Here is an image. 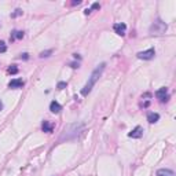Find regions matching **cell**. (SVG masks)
<instances>
[{"label":"cell","instance_id":"cell-1","mask_svg":"<svg viewBox=\"0 0 176 176\" xmlns=\"http://www.w3.org/2000/svg\"><path fill=\"white\" fill-rule=\"evenodd\" d=\"M105 66H106V64H101L99 66H96V68L94 69V72H92V73H91V76H89L87 84H85L84 87H83V89H81V95H83V96H87L89 92L92 91L94 85L96 84V81L99 80V77H101L102 72L105 70Z\"/></svg>","mask_w":176,"mask_h":176},{"label":"cell","instance_id":"cell-2","mask_svg":"<svg viewBox=\"0 0 176 176\" xmlns=\"http://www.w3.org/2000/svg\"><path fill=\"white\" fill-rule=\"evenodd\" d=\"M83 127L84 125L83 124H72V125H69L68 128H65V131H64V135H62V138L61 139H74V138H77V135L80 134V131L83 129Z\"/></svg>","mask_w":176,"mask_h":176},{"label":"cell","instance_id":"cell-3","mask_svg":"<svg viewBox=\"0 0 176 176\" xmlns=\"http://www.w3.org/2000/svg\"><path fill=\"white\" fill-rule=\"evenodd\" d=\"M167 29H168V25L165 24V22H162L161 19H157V21L150 26V33L151 35L160 36V35H164V33L167 32Z\"/></svg>","mask_w":176,"mask_h":176},{"label":"cell","instance_id":"cell-4","mask_svg":"<svg viewBox=\"0 0 176 176\" xmlns=\"http://www.w3.org/2000/svg\"><path fill=\"white\" fill-rule=\"evenodd\" d=\"M154 55H155L154 48H149V50H146V51H140V52L136 54V56H138L139 59H145V61L153 59V58H154Z\"/></svg>","mask_w":176,"mask_h":176},{"label":"cell","instance_id":"cell-5","mask_svg":"<svg viewBox=\"0 0 176 176\" xmlns=\"http://www.w3.org/2000/svg\"><path fill=\"white\" fill-rule=\"evenodd\" d=\"M155 98H157L160 102H167L169 99L168 88L167 87H161L160 89H157V92H155Z\"/></svg>","mask_w":176,"mask_h":176},{"label":"cell","instance_id":"cell-6","mask_svg":"<svg viewBox=\"0 0 176 176\" xmlns=\"http://www.w3.org/2000/svg\"><path fill=\"white\" fill-rule=\"evenodd\" d=\"M113 29H114V32L117 33L118 36H124L125 33H127V25L122 24V22L114 24V25H113Z\"/></svg>","mask_w":176,"mask_h":176},{"label":"cell","instance_id":"cell-7","mask_svg":"<svg viewBox=\"0 0 176 176\" xmlns=\"http://www.w3.org/2000/svg\"><path fill=\"white\" fill-rule=\"evenodd\" d=\"M128 136H129V138H132V139H139V138H142V136H143V128H142V127H135V128L128 134Z\"/></svg>","mask_w":176,"mask_h":176},{"label":"cell","instance_id":"cell-8","mask_svg":"<svg viewBox=\"0 0 176 176\" xmlns=\"http://www.w3.org/2000/svg\"><path fill=\"white\" fill-rule=\"evenodd\" d=\"M25 85V81L22 78H14L8 83V87L10 88H22Z\"/></svg>","mask_w":176,"mask_h":176},{"label":"cell","instance_id":"cell-9","mask_svg":"<svg viewBox=\"0 0 176 176\" xmlns=\"http://www.w3.org/2000/svg\"><path fill=\"white\" fill-rule=\"evenodd\" d=\"M24 36H25V32H22V31H12L11 36H10V41L21 40V39H24Z\"/></svg>","mask_w":176,"mask_h":176},{"label":"cell","instance_id":"cell-10","mask_svg":"<svg viewBox=\"0 0 176 176\" xmlns=\"http://www.w3.org/2000/svg\"><path fill=\"white\" fill-rule=\"evenodd\" d=\"M50 110H51V113H54V114H58V113H61V110H62V106L56 101H52L51 103H50Z\"/></svg>","mask_w":176,"mask_h":176},{"label":"cell","instance_id":"cell-11","mask_svg":"<svg viewBox=\"0 0 176 176\" xmlns=\"http://www.w3.org/2000/svg\"><path fill=\"white\" fill-rule=\"evenodd\" d=\"M155 176H175V172L171 171V169H167V168H162V169H158Z\"/></svg>","mask_w":176,"mask_h":176},{"label":"cell","instance_id":"cell-12","mask_svg":"<svg viewBox=\"0 0 176 176\" xmlns=\"http://www.w3.org/2000/svg\"><path fill=\"white\" fill-rule=\"evenodd\" d=\"M158 120H160V114H158V113L150 112L147 114V121L150 122V124H154V122H157Z\"/></svg>","mask_w":176,"mask_h":176},{"label":"cell","instance_id":"cell-13","mask_svg":"<svg viewBox=\"0 0 176 176\" xmlns=\"http://www.w3.org/2000/svg\"><path fill=\"white\" fill-rule=\"evenodd\" d=\"M41 129H43V132L51 134V132L54 131V124H51V122H48V121H44L41 124Z\"/></svg>","mask_w":176,"mask_h":176},{"label":"cell","instance_id":"cell-14","mask_svg":"<svg viewBox=\"0 0 176 176\" xmlns=\"http://www.w3.org/2000/svg\"><path fill=\"white\" fill-rule=\"evenodd\" d=\"M7 72L10 73V74H17V73L19 72V69L17 68L15 65H11V66H10V68H8V70H7Z\"/></svg>","mask_w":176,"mask_h":176},{"label":"cell","instance_id":"cell-15","mask_svg":"<svg viewBox=\"0 0 176 176\" xmlns=\"http://www.w3.org/2000/svg\"><path fill=\"white\" fill-rule=\"evenodd\" d=\"M24 14V11H22L21 8H17L14 12H11V18H17V17H19V15H22Z\"/></svg>","mask_w":176,"mask_h":176},{"label":"cell","instance_id":"cell-16","mask_svg":"<svg viewBox=\"0 0 176 176\" xmlns=\"http://www.w3.org/2000/svg\"><path fill=\"white\" fill-rule=\"evenodd\" d=\"M52 54V50H47V51H43V52H40V58H48L50 55Z\"/></svg>","mask_w":176,"mask_h":176},{"label":"cell","instance_id":"cell-17","mask_svg":"<svg viewBox=\"0 0 176 176\" xmlns=\"http://www.w3.org/2000/svg\"><path fill=\"white\" fill-rule=\"evenodd\" d=\"M7 51V45L4 41H0V52H6Z\"/></svg>","mask_w":176,"mask_h":176},{"label":"cell","instance_id":"cell-18","mask_svg":"<svg viewBox=\"0 0 176 176\" xmlns=\"http://www.w3.org/2000/svg\"><path fill=\"white\" fill-rule=\"evenodd\" d=\"M66 85H68V83H64V81H62V83H58V89H64Z\"/></svg>","mask_w":176,"mask_h":176},{"label":"cell","instance_id":"cell-19","mask_svg":"<svg viewBox=\"0 0 176 176\" xmlns=\"http://www.w3.org/2000/svg\"><path fill=\"white\" fill-rule=\"evenodd\" d=\"M101 7V6H99V3H94V4H92V7L89 8V10H95V8H99Z\"/></svg>","mask_w":176,"mask_h":176},{"label":"cell","instance_id":"cell-20","mask_svg":"<svg viewBox=\"0 0 176 176\" xmlns=\"http://www.w3.org/2000/svg\"><path fill=\"white\" fill-rule=\"evenodd\" d=\"M19 58H21V59H28L29 58V54H26V52H25V54H21Z\"/></svg>","mask_w":176,"mask_h":176},{"label":"cell","instance_id":"cell-21","mask_svg":"<svg viewBox=\"0 0 176 176\" xmlns=\"http://www.w3.org/2000/svg\"><path fill=\"white\" fill-rule=\"evenodd\" d=\"M89 12H91V10H89V8H87V10H85V11H84V14H85V15H88Z\"/></svg>","mask_w":176,"mask_h":176},{"label":"cell","instance_id":"cell-22","mask_svg":"<svg viewBox=\"0 0 176 176\" xmlns=\"http://www.w3.org/2000/svg\"><path fill=\"white\" fill-rule=\"evenodd\" d=\"M2 110H3V102L0 101V112H2Z\"/></svg>","mask_w":176,"mask_h":176}]
</instances>
